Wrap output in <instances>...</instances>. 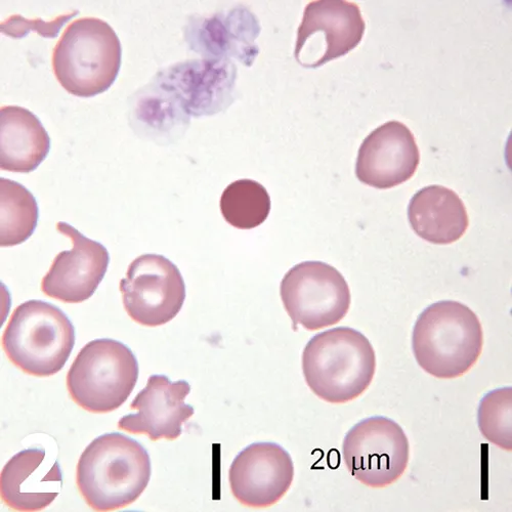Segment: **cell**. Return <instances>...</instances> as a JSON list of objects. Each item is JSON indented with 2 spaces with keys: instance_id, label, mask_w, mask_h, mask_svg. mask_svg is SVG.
Wrapping results in <instances>:
<instances>
[{
  "instance_id": "obj_1",
  "label": "cell",
  "mask_w": 512,
  "mask_h": 512,
  "mask_svg": "<svg viewBox=\"0 0 512 512\" xmlns=\"http://www.w3.org/2000/svg\"><path fill=\"white\" fill-rule=\"evenodd\" d=\"M151 478L148 451L119 433L106 434L84 450L77 465V486L97 511L121 509L137 501Z\"/></svg>"
},
{
  "instance_id": "obj_2",
  "label": "cell",
  "mask_w": 512,
  "mask_h": 512,
  "mask_svg": "<svg viewBox=\"0 0 512 512\" xmlns=\"http://www.w3.org/2000/svg\"><path fill=\"white\" fill-rule=\"evenodd\" d=\"M376 370L369 339L350 327L315 335L303 354V371L311 391L330 404H346L365 393Z\"/></svg>"
},
{
  "instance_id": "obj_3",
  "label": "cell",
  "mask_w": 512,
  "mask_h": 512,
  "mask_svg": "<svg viewBox=\"0 0 512 512\" xmlns=\"http://www.w3.org/2000/svg\"><path fill=\"white\" fill-rule=\"evenodd\" d=\"M484 332L478 316L455 301L426 308L412 333V350L418 365L440 379L460 377L478 362Z\"/></svg>"
},
{
  "instance_id": "obj_4",
  "label": "cell",
  "mask_w": 512,
  "mask_h": 512,
  "mask_svg": "<svg viewBox=\"0 0 512 512\" xmlns=\"http://www.w3.org/2000/svg\"><path fill=\"white\" fill-rule=\"evenodd\" d=\"M122 49L113 28L97 18H83L64 31L53 54V69L71 95L92 98L105 93L121 67Z\"/></svg>"
},
{
  "instance_id": "obj_5",
  "label": "cell",
  "mask_w": 512,
  "mask_h": 512,
  "mask_svg": "<svg viewBox=\"0 0 512 512\" xmlns=\"http://www.w3.org/2000/svg\"><path fill=\"white\" fill-rule=\"evenodd\" d=\"M75 339V328L61 309L33 300L14 311L3 336V347L22 371L48 377L64 368Z\"/></svg>"
},
{
  "instance_id": "obj_6",
  "label": "cell",
  "mask_w": 512,
  "mask_h": 512,
  "mask_svg": "<svg viewBox=\"0 0 512 512\" xmlns=\"http://www.w3.org/2000/svg\"><path fill=\"white\" fill-rule=\"evenodd\" d=\"M139 378V363L133 351L120 341H91L74 360L67 387L73 401L93 413H109L132 395Z\"/></svg>"
},
{
  "instance_id": "obj_7",
  "label": "cell",
  "mask_w": 512,
  "mask_h": 512,
  "mask_svg": "<svg viewBox=\"0 0 512 512\" xmlns=\"http://www.w3.org/2000/svg\"><path fill=\"white\" fill-rule=\"evenodd\" d=\"M280 294L294 329L319 330L343 320L351 307L350 287L343 275L322 262L294 266L284 276Z\"/></svg>"
},
{
  "instance_id": "obj_8",
  "label": "cell",
  "mask_w": 512,
  "mask_h": 512,
  "mask_svg": "<svg viewBox=\"0 0 512 512\" xmlns=\"http://www.w3.org/2000/svg\"><path fill=\"white\" fill-rule=\"evenodd\" d=\"M410 457L408 438L391 418L361 420L347 434L343 458L351 475L370 488H386L405 473Z\"/></svg>"
},
{
  "instance_id": "obj_9",
  "label": "cell",
  "mask_w": 512,
  "mask_h": 512,
  "mask_svg": "<svg viewBox=\"0 0 512 512\" xmlns=\"http://www.w3.org/2000/svg\"><path fill=\"white\" fill-rule=\"evenodd\" d=\"M120 291L128 316L148 327L174 320L186 301V284L180 270L158 254L139 256L128 267Z\"/></svg>"
},
{
  "instance_id": "obj_10",
  "label": "cell",
  "mask_w": 512,
  "mask_h": 512,
  "mask_svg": "<svg viewBox=\"0 0 512 512\" xmlns=\"http://www.w3.org/2000/svg\"><path fill=\"white\" fill-rule=\"evenodd\" d=\"M366 25L356 4L341 0H321L309 4L298 28L295 60L316 69L355 50Z\"/></svg>"
},
{
  "instance_id": "obj_11",
  "label": "cell",
  "mask_w": 512,
  "mask_h": 512,
  "mask_svg": "<svg viewBox=\"0 0 512 512\" xmlns=\"http://www.w3.org/2000/svg\"><path fill=\"white\" fill-rule=\"evenodd\" d=\"M57 230L68 237L73 246L56 256L42 279L41 290L55 300L80 304L88 301L103 281L110 255L104 245L85 237L67 223H58Z\"/></svg>"
},
{
  "instance_id": "obj_12",
  "label": "cell",
  "mask_w": 512,
  "mask_h": 512,
  "mask_svg": "<svg viewBox=\"0 0 512 512\" xmlns=\"http://www.w3.org/2000/svg\"><path fill=\"white\" fill-rule=\"evenodd\" d=\"M294 479L289 453L276 443H254L241 451L230 467L234 497L243 505L266 508L279 502Z\"/></svg>"
},
{
  "instance_id": "obj_13",
  "label": "cell",
  "mask_w": 512,
  "mask_h": 512,
  "mask_svg": "<svg viewBox=\"0 0 512 512\" xmlns=\"http://www.w3.org/2000/svg\"><path fill=\"white\" fill-rule=\"evenodd\" d=\"M420 162L419 149L409 128L390 121L376 128L362 143L357 163L358 180L387 190L409 181Z\"/></svg>"
},
{
  "instance_id": "obj_14",
  "label": "cell",
  "mask_w": 512,
  "mask_h": 512,
  "mask_svg": "<svg viewBox=\"0 0 512 512\" xmlns=\"http://www.w3.org/2000/svg\"><path fill=\"white\" fill-rule=\"evenodd\" d=\"M191 393L186 380L173 382L165 375H152L146 388L133 401L135 414L123 416L118 428L135 435H147L150 440H176L183 433V425L194 414L185 403Z\"/></svg>"
},
{
  "instance_id": "obj_15",
  "label": "cell",
  "mask_w": 512,
  "mask_h": 512,
  "mask_svg": "<svg viewBox=\"0 0 512 512\" xmlns=\"http://www.w3.org/2000/svg\"><path fill=\"white\" fill-rule=\"evenodd\" d=\"M63 475L57 460H47L44 449H26L3 468L0 493L5 503L18 511H40L59 496Z\"/></svg>"
},
{
  "instance_id": "obj_16",
  "label": "cell",
  "mask_w": 512,
  "mask_h": 512,
  "mask_svg": "<svg viewBox=\"0 0 512 512\" xmlns=\"http://www.w3.org/2000/svg\"><path fill=\"white\" fill-rule=\"evenodd\" d=\"M51 150V138L38 117L18 106L0 110V167L7 172L29 174Z\"/></svg>"
},
{
  "instance_id": "obj_17",
  "label": "cell",
  "mask_w": 512,
  "mask_h": 512,
  "mask_svg": "<svg viewBox=\"0 0 512 512\" xmlns=\"http://www.w3.org/2000/svg\"><path fill=\"white\" fill-rule=\"evenodd\" d=\"M408 219L420 238L439 245L458 241L469 225L463 201L453 190L439 185L425 187L412 197Z\"/></svg>"
},
{
  "instance_id": "obj_18",
  "label": "cell",
  "mask_w": 512,
  "mask_h": 512,
  "mask_svg": "<svg viewBox=\"0 0 512 512\" xmlns=\"http://www.w3.org/2000/svg\"><path fill=\"white\" fill-rule=\"evenodd\" d=\"M2 247L16 246L27 241L35 232L39 219L38 204L33 194L23 185L2 178Z\"/></svg>"
},
{
  "instance_id": "obj_19",
  "label": "cell",
  "mask_w": 512,
  "mask_h": 512,
  "mask_svg": "<svg viewBox=\"0 0 512 512\" xmlns=\"http://www.w3.org/2000/svg\"><path fill=\"white\" fill-rule=\"evenodd\" d=\"M221 211L231 226L241 230L254 229L267 221L271 211V198L260 183L239 180L224 191Z\"/></svg>"
},
{
  "instance_id": "obj_20",
  "label": "cell",
  "mask_w": 512,
  "mask_h": 512,
  "mask_svg": "<svg viewBox=\"0 0 512 512\" xmlns=\"http://www.w3.org/2000/svg\"><path fill=\"white\" fill-rule=\"evenodd\" d=\"M512 388H499L482 399L478 410L479 429L490 443L512 450Z\"/></svg>"
},
{
  "instance_id": "obj_21",
  "label": "cell",
  "mask_w": 512,
  "mask_h": 512,
  "mask_svg": "<svg viewBox=\"0 0 512 512\" xmlns=\"http://www.w3.org/2000/svg\"><path fill=\"white\" fill-rule=\"evenodd\" d=\"M78 14L79 12L75 11L59 16L50 22L41 19H25L20 15H14L2 23L0 29H2V33L12 38H23L27 36L30 31H35L42 37L55 38L58 36L65 23Z\"/></svg>"
}]
</instances>
